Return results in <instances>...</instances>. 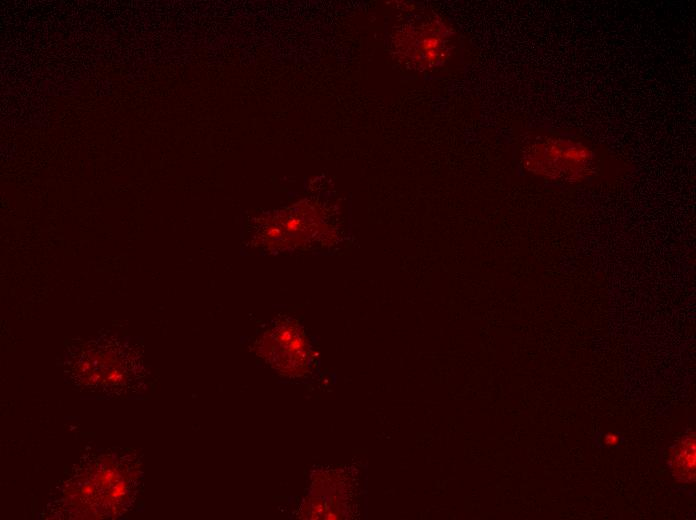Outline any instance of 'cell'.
I'll return each instance as SVG.
<instances>
[{"label":"cell","instance_id":"cell-1","mask_svg":"<svg viewBox=\"0 0 696 520\" xmlns=\"http://www.w3.org/2000/svg\"><path fill=\"white\" fill-rule=\"evenodd\" d=\"M132 467L123 460L107 456L97 459L93 467L72 476L64 490L66 509L79 511L76 517L100 518L117 514L132 499Z\"/></svg>","mask_w":696,"mask_h":520},{"label":"cell","instance_id":"cell-2","mask_svg":"<svg viewBox=\"0 0 696 520\" xmlns=\"http://www.w3.org/2000/svg\"><path fill=\"white\" fill-rule=\"evenodd\" d=\"M452 28L440 17L399 26L392 36L398 61L415 71H430L444 65L452 46Z\"/></svg>","mask_w":696,"mask_h":520},{"label":"cell","instance_id":"cell-3","mask_svg":"<svg viewBox=\"0 0 696 520\" xmlns=\"http://www.w3.org/2000/svg\"><path fill=\"white\" fill-rule=\"evenodd\" d=\"M524 168L547 179L577 183L587 179L593 169V154L571 140L547 138L525 148Z\"/></svg>","mask_w":696,"mask_h":520},{"label":"cell","instance_id":"cell-4","mask_svg":"<svg viewBox=\"0 0 696 520\" xmlns=\"http://www.w3.org/2000/svg\"><path fill=\"white\" fill-rule=\"evenodd\" d=\"M133 366L127 351L109 342L83 348L76 355L71 372L76 383L85 388L119 393L132 382Z\"/></svg>","mask_w":696,"mask_h":520},{"label":"cell","instance_id":"cell-5","mask_svg":"<svg viewBox=\"0 0 696 520\" xmlns=\"http://www.w3.org/2000/svg\"><path fill=\"white\" fill-rule=\"evenodd\" d=\"M257 353L274 369L288 376L307 371L310 346L301 326L292 318L278 320L258 339Z\"/></svg>","mask_w":696,"mask_h":520},{"label":"cell","instance_id":"cell-6","mask_svg":"<svg viewBox=\"0 0 696 520\" xmlns=\"http://www.w3.org/2000/svg\"><path fill=\"white\" fill-rule=\"evenodd\" d=\"M668 465L680 484H693L696 479V437L688 431L669 450Z\"/></svg>","mask_w":696,"mask_h":520},{"label":"cell","instance_id":"cell-7","mask_svg":"<svg viewBox=\"0 0 696 520\" xmlns=\"http://www.w3.org/2000/svg\"><path fill=\"white\" fill-rule=\"evenodd\" d=\"M620 437L616 433L608 432L604 436V443L607 446H616L619 443Z\"/></svg>","mask_w":696,"mask_h":520}]
</instances>
